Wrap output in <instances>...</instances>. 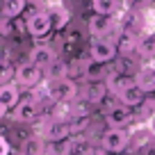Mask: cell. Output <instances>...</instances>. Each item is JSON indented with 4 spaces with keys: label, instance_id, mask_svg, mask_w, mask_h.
Segmentation results:
<instances>
[{
    "label": "cell",
    "instance_id": "cell-28",
    "mask_svg": "<svg viewBox=\"0 0 155 155\" xmlns=\"http://www.w3.org/2000/svg\"><path fill=\"white\" fill-rule=\"evenodd\" d=\"M9 155H14V153H9Z\"/></svg>",
    "mask_w": 155,
    "mask_h": 155
},
{
    "label": "cell",
    "instance_id": "cell-5",
    "mask_svg": "<svg viewBox=\"0 0 155 155\" xmlns=\"http://www.w3.org/2000/svg\"><path fill=\"white\" fill-rule=\"evenodd\" d=\"M25 23H28V32L32 34V37H37V44L41 41V39L46 41V37H48V34L53 32V23H50L48 9L37 12V14H34L32 18H28Z\"/></svg>",
    "mask_w": 155,
    "mask_h": 155
},
{
    "label": "cell",
    "instance_id": "cell-18",
    "mask_svg": "<svg viewBox=\"0 0 155 155\" xmlns=\"http://www.w3.org/2000/svg\"><path fill=\"white\" fill-rule=\"evenodd\" d=\"M25 7H28V0H2V16L14 21L25 14Z\"/></svg>",
    "mask_w": 155,
    "mask_h": 155
},
{
    "label": "cell",
    "instance_id": "cell-24",
    "mask_svg": "<svg viewBox=\"0 0 155 155\" xmlns=\"http://www.w3.org/2000/svg\"><path fill=\"white\" fill-rule=\"evenodd\" d=\"M130 2V7H135V9H144V7L153 5V0H128Z\"/></svg>",
    "mask_w": 155,
    "mask_h": 155
},
{
    "label": "cell",
    "instance_id": "cell-27",
    "mask_svg": "<svg viewBox=\"0 0 155 155\" xmlns=\"http://www.w3.org/2000/svg\"><path fill=\"white\" fill-rule=\"evenodd\" d=\"M0 7H2V0H0Z\"/></svg>",
    "mask_w": 155,
    "mask_h": 155
},
{
    "label": "cell",
    "instance_id": "cell-2",
    "mask_svg": "<svg viewBox=\"0 0 155 155\" xmlns=\"http://www.w3.org/2000/svg\"><path fill=\"white\" fill-rule=\"evenodd\" d=\"M48 96L53 103H71L78 96V84L73 78H62V80H50L48 84Z\"/></svg>",
    "mask_w": 155,
    "mask_h": 155
},
{
    "label": "cell",
    "instance_id": "cell-16",
    "mask_svg": "<svg viewBox=\"0 0 155 155\" xmlns=\"http://www.w3.org/2000/svg\"><path fill=\"white\" fill-rule=\"evenodd\" d=\"M75 153V139H59V141H48L46 146V155H73Z\"/></svg>",
    "mask_w": 155,
    "mask_h": 155
},
{
    "label": "cell",
    "instance_id": "cell-25",
    "mask_svg": "<svg viewBox=\"0 0 155 155\" xmlns=\"http://www.w3.org/2000/svg\"><path fill=\"white\" fill-rule=\"evenodd\" d=\"M96 155H119V153H110V150H105V148H101V150H96Z\"/></svg>",
    "mask_w": 155,
    "mask_h": 155
},
{
    "label": "cell",
    "instance_id": "cell-6",
    "mask_svg": "<svg viewBox=\"0 0 155 155\" xmlns=\"http://www.w3.org/2000/svg\"><path fill=\"white\" fill-rule=\"evenodd\" d=\"M146 96H148V94H146L137 82L130 84V87H126L123 91L116 94L119 103H121V105H126V107H141V105L146 103Z\"/></svg>",
    "mask_w": 155,
    "mask_h": 155
},
{
    "label": "cell",
    "instance_id": "cell-7",
    "mask_svg": "<svg viewBox=\"0 0 155 155\" xmlns=\"http://www.w3.org/2000/svg\"><path fill=\"white\" fill-rule=\"evenodd\" d=\"M87 30L94 39H101V37H110V32L114 30V21L112 16H101V14H94L87 23Z\"/></svg>",
    "mask_w": 155,
    "mask_h": 155
},
{
    "label": "cell",
    "instance_id": "cell-3",
    "mask_svg": "<svg viewBox=\"0 0 155 155\" xmlns=\"http://www.w3.org/2000/svg\"><path fill=\"white\" fill-rule=\"evenodd\" d=\"M44 80V68L34 66L32 62H23L21 66H16V75H14V82L18 87L25 89H34L39 82Z\"/></svg>",
    "mask_w": 155,
    "mask_h": 155
},
{
    "label": "cell",
    "instance_id": "cell-8",
    "mask_svg": "<svg viewBox=\"0 0 155 155\" xmlns=\"http://www.w3.org/2000/svg\"><path fill=\"white\" fill-rule=\"evenodd\" d=\"M39 116V103L34 98H25L14 107V119L21 123H32Z\"/></svg>",
    "mask_w": 155,
    "mask_h": 155
},
{
    "label": "cell",
    "instance_id": "cell-20",
    "mask_svg": "<svg viewBox=\"0 0 155 155\" xmlns=\"http://www.w3.org/2000/svg\"><path fill=\"white\" fill-rule=\"evenodd\" d=\"M46 78H48V80H62V78H68V64L57 57L48 68H46Z\"/></svg>",
    "mask_w": 155,
    "mask_h": 155
},
{
    "label": "cell",
    "instance_id": "cell-14",
    "mask_svg": "<svg viewBox=\"0 0 155 155\" xmlns=\"http://www.w3.org/2000/svg\"><path fill=\"white\" fill-rule=\"evenodd\" d=\"M123 7V0H91L94 14L101 16H116Z\"/></svg>",
    "mask_w": 155,
    "mask_h": 155
},
{
    "label": "cell",
    "instance_id": "cell-22",
    "mask_svg": "<svg viewBox=\"0 0 155 155\" xmlns=\"http://www.w3.org/2000/svg\"><path fill=\"white\" fill-rule=\"evenodd\" d=\"M12 34H14V21L0 16V39H9Z\"/></svg>",
    "mask_w": 155,
    "mask_h": 155
},
{
    "label": "cell",
    "instance_id": "cell-26",
    "mask_svg": "<svg viewBox=\"0 0 155 155\" xmlns=\"http://www.w3.org/2000/svg\"><path fill=\"white\" fill-rule=\"evenodd\" d=\"M153 132H155V116H153Z\"/></svg>",
    "mask_w": 155,
    "mask_h": 155
},
{
    "label": "cell",
    "instance_id": "cell-10",
    "mask_svg": "<svg viewBox=\"0 0 155 155\" xmlns=\"http://www.w3.org/2000/svg\"><path fill=\"white\" fill-rule=\"evenodd\" d=\"M105 119H107V126L110 128H126L132 121V107L116 105L114 110H110L105 114Z\"/></svg>",
    "mask_w": 155,
    "mask_h": 155
},
{
    "label": "cell",
    "instance_id": "cell-1",
    "mask_svg": "<svg viewBox=\"0 0 155 155\" xmlns=\"http://www.w3.org/2000/svg\"><path fill=\"white\" fill-rule=\"evenodd\" d=\"M119 53L116 44L110 37H101V39H91V46H89V59L96 64H112Z\"/></svg>",
    "mask_w": 155,
    "mask_h": 155
},
{
    "label": "cell",
    "instance_id": "cell-4",
    "mask_svg": "<svg viewBox=\"0 0 155 155\" xmlns=\"http://www.w3.org/2000/svg\"><path fill=\"white\" fill-rule=\"evenodd\" d=\"M101 146L105 150H110V153H119L121 155L123 150L130 146V135H128L123 128H110V130L103 135Z\"/></svg>",
    "mask_w": 155,
    "mask_h": 155
},
{
    "label": "cell",
    "instance_id": "cell-12",
    "mask_svg": "<svg viewBox=\"0 0 155 155\" xmlns=\"http://www.w3.org/2000/svg\"><path fill=\"white\" fill-rule=\"evenodd\" d=\"M68 137H71V126H68V121H50L48 128L44 130L46 141H59V139H68Z\"/></svg>",
    "mask_w": 155,
    "mask_h": 155
},
{
    "label": "cell",
    "instance_id": "cell-13",
    "mask_svg": "<svg viewBox=\"0 0 155 155\" xmlns=\"http://www.w3.org/2000/svg\"><path fill=\"white\" fill-rule=\"evenodd\" d=\"M48 16H50V23H53V30H57V32H62L68 25V21H71V14H68V9L64 5H50Z\"/></svg>",
    "mask_w": 155,
    "mask_h": 155
},
{
    "label": "cell",
    "instance_id": "cell-21",
    "mask_svg": "<svg viewBox=\"0 0 155 155\" xmlns=\"http://www.w3.org/2000/svg\"><path fill=\"white\" fill-rule=\"evenodd\" d=\"M14 75H16V68L12 66V62L9 59H0V87L14 82Z\"/></svg>",
    "mask_w": 155,
    "mask_h": 155
},
{
    "label": "cell",
    "instance_id": "cell-9",
    "mask_svg": "<svg viewBox=\"0 0 155 155\" xmlns=\"http://www.w3.org/2000/svg\"><path fill=\"white\" fill-rule=\"evenodd\" d=\"M55 59H57V55H55V50L50 48V46H34V48L30 50V59L28 62H32L34 66H39V68L46 71Z\"/></svg>",
    "mask_w": 155,
    "mask_h": 155
},
{
    "label": "cell",
    "instance_id": "cell-23",
    "mask_svg": "<svg viewBox=\"0 0 155 155\" xmlns=\"http://www.w3.org/2000/svg\"><path fill=\"white\" fill-rule=\"evenodd\" d=\"M12 153V144L7 141V137H0V155H9Z\"/></svg>",
    "mask_w": 155,
    "mask_h": 155
},
{
    "label": "cell",
    "instance_id": "cell-11",
    "mask_svg": "<svg viewBox=\"0 0 155 155\" xmlns=\"http://www.w3.org/2000/svg\"><path fill=\"white\" fill-rule=\"evenodd\" d=\"M18 103H21V87L16 82H9V84H2V87H0V107L14 110Z\"/></svg>",
    "mask_w": 155,
    "mask_h": 155
},
{
    "label": "cell",
    "instance_id": "cell-15",
    "mask_svg": "<svg viewBox=\"0 0 155 155\" xmlns=\"http://www.w3.org/2000/svg\"><path fill=\"white\" fill-rule=\"evenodd\" d=\"M107 94H110L107 82H89L87 89H84V101L91 103V105H101Z\"/></svg>",
    "mask_w": 155,
    "mask_h": 155
},
{
    "label": "cell",
    "instance_id": "cell-19",
    "mask_svg": "<svg viewBox=\"0 0 155 155\" xmlns=\"http://www.w3.org/2000/svg\"><path fill=\"white\" fill-rule=\"evenodd\" d=\"M137 53H139L141 57L146 59V62L155 59V34H148V37H141L139 41H137Z\"/></svg>",
    "mask_w": 155,
    "mask_h": 155
},
{
    "label": "cell",
    "instance_id": "cell-17",
    "mask_svg": "<svg viewBox=\"0 0 155 155\" xmlns=\"http://www.w3.org/2000/svg\"><path fill=\"white\" fill-rule=\"evenodd\" d=\"M135 82L139 84L146 94H153V91H155V68H153V66H144V68L135 75Z\"/></svg>",
    "mask_w": 155,
    "mask_h": 155
}]
</instances>
